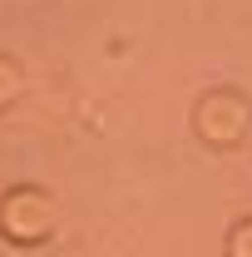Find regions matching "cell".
I'll use <instances>...</instances> for the list:
<instances>
[{"instance_id": "obj_2", "label": "cell", "mask_w": 252, "mask_h": 257, "mask_svg": "<svg viewBox=\"0 0 252 257\" xmlns=\"http://www.w3.org/2000/svg\"><path fill=\"white\" fill-rule=\"evenodd\" d=\"M198 128H203V139H213V144H232V139L242 134V104L227 99V94H213L198 109Z\"/></svg>"}, {"instance_id": "obj_4", "label": "cell", "mask_w": 252, "mask_h": 257, "mask_svg": "<svg viewBox=\"0 0 252 257\" xmlns=\"http://www.w3.org/2000/svg\"><path fill=\"white\" fill-rule=\"evenodd\" d=\"M232 257H252V223H242L232 232Z\"/></svg>"}, {"instance_id": "obj_1", "label": "cell", "mask_w": 252, "mask_h": 257, "mask_svg": "<svg viewBox=\"0 0 252 257\" xmlns=\"http://www.w3.org/2000/svg\"><path fill=\"white\" fill-rule=\"evenodd\" d=\"M0 223H5V232L15 237V242H40L45 232H50V223H55V208L45 203V193H10L5 198V208H0Z\"/></svg>"}, {"instance_id": "obj_3", "label": "cell", "mask_w": 252, "mask_h": 257, "mask_svg": "<svg viewBox=\"0 0 252 257\" xmlns=\"http://www.w3.org/2000/svg\"><path fill=\"white\" fill-rule=\"evenodd\" d=\"M20 94V79H15V69L0 60V104H10V99Z\"/></svg>"}]
</instances>
